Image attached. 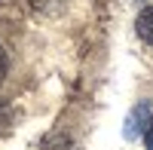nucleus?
<instances>
[{
    "label": "nucleus",
    "mask_w": 153,
    "mask_h": 150,
    "mask_svg": "<svg viewBox=\"0 0 153 150\" xmlns=\"http://www.w3.org/2000/svg\"><path fill=\"white\" fill-rule=\"evenodd\" d=\"M150 120H153V117H150V104H147V101H141V104H138L132 114H129V120H126V138H129V141L141 138Z\"/></svg>",
    "instance_id": "obj_1"
},
{
    "label": "nucleus",
    "mask_w": 153,
    "mask_h": 150,
    "mask_svg": "<svg viewBox=\"0 0 153 150\" xmlns=\"http://www.w3.org/2000/svg\"><path fill=\"white\" fill-rule=\"evenodd\" d=\"M135 31H138V37H141L147 46H153V3L144 6L141 16L135 19Z\"/></svg>",
    "instance_id": "obj_2"
},
{
    "label": "nucleus",
    "mask_w": 153,
    "mask_h": 150,
    "mask_svg": "<svg viewBox=\"0 0 153 150\" xmlns=\"http://www.w3.org/2000/svg\"><path fill=\"white\" fill-rule=\"evenodd\" d=\"M6 71H9V55H6V49L0 46V83H3V77H6Z\"/></svg>",
    "instance_id": "obj_3"
},
{
    "label": "nucleus",
    "mask_w": 153,
    "mask_h": 150,
    "mask_svg": "<svg viewBox=\"0 0 153 150\" xmlns=\"http://www.w3.org/2000/svg\"><path fill=\"white\" fill-rule=\"evenodd\" d=\"M31 3H34L37 9H55L58 3H65V0H31Z\"/></svg>",
    "instance_id": "obj_4"
},
{
    "label": "nucleus",
    "mask_w": 153,
    "mask_h": 150,
    "mask_svg": "<svg viewBox=\"0 0 153 150\" xmlns=\"http://www.w3.org/2000/svg\"><path fill=\"white\" fill-rule=\"evenodd\" d=\"M144 144H147V150H153V120L147 123V129H144Z\"/></svg>",
    "instance_id": "obj_5"
}]
</instances>
